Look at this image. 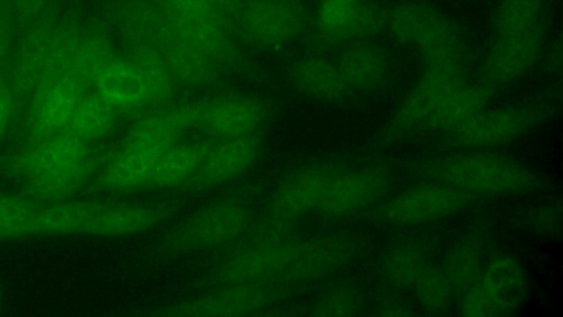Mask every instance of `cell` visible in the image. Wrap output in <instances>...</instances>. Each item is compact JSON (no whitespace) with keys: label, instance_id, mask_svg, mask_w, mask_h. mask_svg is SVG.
I'll return each mask as SVG.
<instances>
[{"label":"cell","instance_id":"8fae6325","mask_svg":"<svg viewBox=\"0 0 563 317\" xmlns=\"http://www.w3.org/2000/svg\"><path fill=\"white\" fill-rule=\"evenodd\" d=\"M548 22L493 36L481 69L483 86L494 92L533 68L547 42Z\"/></svg>","mask_w":563,"mask_h":317},{"label":"cell","instance_id":"5bb4252c","mask_svg":"<svg viewBox=\"0 0 563 317\" xmlns=\"http://www.w3.org/2000/svg\"><path fill=\"white\" fill-rule=\"evenodd\" d=\"M301 241L286 238L245 243L214 271V278L224 284H249L276 281L295 259Z\"/></svg>","mask_w":563,"mask_h":317},{"label":"cell","instance_id":"d4e9b609","mask_svg":"<svg viewBox=\"0 0 563 317\" xmlns=\"http://www.w3.org/2000/svg\"><path fill=\"white\" fill-rule=\"evenodd\" d=\"M334 172L330 167L313 166L287 177L274 194L271 214L295 222L301 216L317 210Z\"/></svg>","mask_w":563,"mask_h":317},{"label":"cell","instance_id":"f35d334b","mask_svg":"<svg viewBox=\"0 0 563 317\" xmlns=\"http://www.w3.org/2000/svg\"><path fill=\"white\" fill-rule=\"evenodd\" d=\"M361 307L357 293L351 287L340 286L325 293L313 306V315L352 316Z\"/></svg>","mask_w":563,"mask_h":317},{"label":"cell","instance_id":"d6a6232c","mask_svg":"<svg viewBox=\"0 0 563 317\" xmlns=\"http://www.w3.org/2000/svg\"><path fill=\"white\" fill-rule=\"evenodd\" d=\"M117 114L96 91L87 90L78 101L64 131L87 144L99 141L112 131Z\"/></svg>","mask_w":563,"mask_h":317},{"label":"cell","instance_id":"8992f818","mask_svg":"<svg viewBox=\"0 0 563 317\" xmlns=\"http://www.w3.org/2000/svg\"><path fill=\"white\" fill-rule=\"evenodd\" d=\"M528 293V277L520 261L509 253L488 260L474 283L464 292L460 314L497 317L512 314Z\"/></svg>","mask_w":563,"mask_h":317},{"label":"cell","instance_id":"cb8c5ba5","mask_svg":"<svg viewBox=\"0 0 563 317\" xmlns=\"http://www.w3.org/2000/svg\"><path fill=\"white\" fill-rule=\"evenodd\" d=\"M56 24L46 15L31 21L16 45L9 83L21 102L40 81Z\"/></svg>","mask_w":563,"mask_h":317},{"label":"cell","instance_id":"7bdbcfd3","mask_svg":"<svg viewBox=\"0 0 563 317\" xmlns=\"http://www.w3.org/2000/svg\"><path fill=\"white\" fill-rule=\"evenodd\" d=\"M0 306H1V297H0Z\"/></svg>","mask_w":563,"mask_h":317},{"label":"cell","instance_id":"30bf717a","mask_svg":"<svg viewBox=\"0 0 563 317\" xmlns=\"http://www.w3.org/2000/svg\"><path fill=\"white\" fill-rule=\"evenodd\" d=\"M234 14L240 36L268 51L292 42L301 33L306 19L300 0H247Z\"/></svg>","mask_w":563,"mask_h":317},{"label":"cell","instance_id":"7c38bea8","mask_svg":"<svg viewBox=\"0 0 563 317\" xmlns=\"http://www.w3.org/2000/svg\"><path fill=\"white\" fill-rule=\"evenodd\" d=\"M473 195L450 185L429 181L412 186L384 203L377 220L394 226H416L443 219L462 210Z\"/></svg>","mask_w":563,"mask_h":317},{"label":"cell","instance_id":"7a4b0ae2","mask_svg":"<svg viewBox=\"0 0 563 317\" xmlns=\"http://www.w3.org/2000/svg\"><path fill=\"white\" fill-rule=\"evenodd\" d=\"M430 181L471 195H521L550 188L548 179L526 163L484 150H461L426 167Z\"/></svg>","mask_w":563,"mask_h":317},{"label":"cell","instance_id":"44dd1931","mask_svg":"<svg viewBox=\"0 0 563 317\" xmlns=\"http://www.w3.org/2000/svg\"><path fill=\"white\" fill-rule=\"evenodd\" d=\"M155 47L177 84L200 88L210 86L219 78L221 66L166 18Z\"/></svg>","mask_w":563,"mask_h":317},{"label":"cell","instance_id":"4dcf8cb0","mask_svg":"<svg viewBox=\"0 0 563 317\" xmlns=\"http://www.w3.org/2000/svg\"><path fill=\"white\" fill-rule=\"evenodd\" d=\"M492 95L482 84H463L434 110L421 130L450 132L484 111Z\"/></svg>","mask_w":563,"mask_h":317},{"label":"cell","instance_id":"60d3db41","mask_svg":"<svg viewBox=\"0 0 563 317\" xmlns=\"http://www.w3.org/2000/svg\"><path fill=\"white\" fill-rule=\"evenodd\" d=\"M49 0H9L11 12L21 21L31 22L42 15Z\"/></svg>","mask_w":563,"mask_h":317},{"label":"cell","instance_id":"7402d4cb","mask_svg":"<svg viewBox=\"0 0 563 317\" xmlns=\"http://www.w3.org/2000/svg\"><path fill=\"white\" fill-rule=\"evenodd\" d=\"M91 89L117 113L137 118L151 111L147 87L140 70L126 55H117L97 76Z\"/></svg>","mask_w":563,"mask_h":317},{"label":"cell","instance_id":"ab89813d","mask_svg":"<svg viewBox=\"0 0 563 317\" xmlns=\"http://www.w3.org/2000/svg\"><path fill=\"white\" fill-rule=\"evenodd\" d=\"M20 99L9 81L0 79V141L18 112Z\"/></svg>","mask_w":563,"mask_h":317},{"label":"cell","instance_id":"1f68e13d","mask_svg":"<svg viewBox=\"0 0 563 317\" xmlns=\"http://www.w3.org/2000/svg\"><path fill=\"white\" fill-rule=\"evenodd\" d=\"M125 55L135 64L147 87L151 110L167 106L177 83L159 51L150 44H135L128 45Z\"/></svg>","mask_w":563,"mask_h":317},{"label":"cell","instance_id":"d590c367","mask_svg":"<svg viewBox=\"0 0 563 317\" xmlns=\"http://www.w3.org/2000/svg\"><path fill=\"white\" fill-rule=\"evenodd\" d=\"M483 250L476 241L457 243L445 255L441 266L453 294H464L484 267Z\"/></svg>","mask_w":563,"mask_h":317},{"label":"cell","instance_id":"52a82bcc","mask_svg":"<svg viewBox=\"0 0 563 317\" xmlns=\"http://www.w3.org/2000/svg\"><path fill=\"white\" fill-rule=\"evenodd\" d=\"M249 210L235 198L212 203L174 227L163 241L173 254L205 250L232 242L249 227Z\"/></svg>","mask_w":563,"mask_h":317},{"label":"cell","instance_id":"9a60e30c","mask_svg":"<svg viewBox=\"0 0 563 317\" xmlns=\"http://www.w3.org/2000/svg\"><path fill=\"white\" fill-rule=\"evenodd\" d=\"M385 13L367 0H320L314 26L328 44L352 43L385 29Z\"/></svg>","mask_w":563,"mask_h":317},{"label":"cell","instance_id":"f1b7e54d","mask_svg":"<svg viewBox=\"0 0 563 317\" xmlns=\"http://www.w3.org/2000/svg\"><path fill=\"white\" fill-rule=\"evenodd\" d=\"M113 23L126 45H155L165 17L155 0H115Z\"/></svg>","mask_w":563,"mask_h":317},{"label":"cell","instance_id":"9c48e42d","mask_svg":"<svg viewBox=\"0 0 563 317\" xmlns=\"http://www.w3.org/2000/svg\"><path fill=\"white\" fill-rule=\"evenodd\" d=\"M463 79V62L424 63L422 75L394 111L384 136L395 139L421 130Z\"/></svg>","mask_w":563,"mask_h":317},{"label":"cell","instance_id":"74e56055","mask_svg":"<svg viewBox=\"0 0 563 317\" xmlns=\"http://www.w3.org/2000/svg\"><path fill=\"white\" fill-rule=\"evenodd\" d=\"M411 288L420 305L432 314H440L450 306L453 292L441 266L428 262Z\"/></svg>","mask_w":563,"mask_h":317},{"label":"cell","instance_id":"4fadbf2b","mask_svg":"<svg viewBox=\"0 0 563 317\" xmlns=\"http://www.w3.org/2000/svg\"><path fill=\"white\" fill-rule=\"evenodd\" d=\"M88 90L70 74L47 78L29 96L24 118L27 140H38L65 130L78 101Z\"/></svg>","mask_w":563,"mask_h":317},{"label":"cell","instance_id":"ffe728a7","mask_svg":"<svg viewBox=\"0 0 563 317\" xmlns=\"http://www.w3.org/2000/svg\"><path fill=\"white\" fill-rule=\"evenodd\" d=\"M199 111L200 102L165 106L147 111L135 118L122 144L161 153L177 143L186 131L198 127Z\"/></svg>","mask_w":563,"mask_h":317},{"label":"cell","instance_id":"484cf974","mask_svg":"<svg viewBox=\"0 0 563 317\" xmlns=\"http://www.w3.org/2000/svg\"><path fill=\"white\" fill-rule=\"evenodd\" d=\"M336 65L352 91H377L390 75L386 52L364 40L350 43L340 54Z\"/></svg>","mask_w":563,"mask_h":317},{"label":"cell","instance_id":"603a6c76","mask_svg":"<svg viewBox=\"0 0 563 317\" xmlns=\"http://www.w3.org/2000/svg\"><path fill=\"white\" fill-rule=\"evenodd\" d=\"M261 142L257 136L249 135L228 139L212 145L200 167L185 185L188 190H206L224 184L244 171L257 158Z\"/></svg>","mask_w":563,"mask_h":317},{"label":"cell","instance_id":"836d02e7","mask_svg":"<svg viewBox=\"0 0 563 317\" xmlns=\"http://www.w3.org/2000/svg\"><path fill=\"white\" fill-rule=\"evenodd\" d=\"M117 56L111 39L102 31L80 33L69 65V74L88 88L100 72Z\"/></svg>","mask_w":563,"mask_h":317},{"label":"cell","instance_id":"277c9868","mask_svg":"<svg viewBox=\"0 0 563 317\" xmlns=\"http://www.w3.org/2000/svg\"><path fill=\"white\" fill-rule=\"evenodd\" d=\"M385 29L397 42L417 48L424 63L464 59L457 26L437 9L421 2H399L386 10Z\"/></svg>","mask_w":563,"mask_h":317},{"label":"cell","instance_id":"4316f807","mask_svg":"<svg viewBox=\"0 0 563 317\" xmlns=\"http://www.w3.org/2000/svg\"><path fill=\"white\" fill-rule=\"evenodd\" d=\"M158 154L148 149L122 144L103 163L97 181L98 186L117 193L147 187Z\"/></svg>","mask_w":563,"mask_h":317},{"label":"cell","instance_id":"b9f144b4","mask_svg":"<svg viewBox=\"0 0 563 317\" xmlns=\"http://www.w3.org/2000/svg\"><path fill=\"white\" fill-rule=\"evenodd\" d=\"M12 23L9 12L0 6V69L4 65L11 48Z\"/></svg>","mask_w":563,"mask_h":317},{"label":"cell","instance_id":"d6986e66","mask_svg":"<svg viewBox=\"0 0 563 317\" xmlns=\"http://www.w3.org/2000/svg\"><path fill=\"white\" fill-rule=\"evenodd\" d=\"M266 106L242 95L216 97L200 102L198 128L228 140L253 135L264 122Z\"/></svg>","mask_w":563,"mask_h":317},{"label":"cell","instance_id":"8d00e7d4","mask_svg":"<svg viewBox=\"0 0 563 317\" xmlns=\"http://www.w3.org/2000/svg\"><path fill=\"white\" fill-rule=\"evenodd\" d=\"M427 263L421 248L413 243H401L391 248L384 255L380 271L389 285L399 288H411Z\"/></svg>","mask_w":563,"mask_h":317},{"label":"cell","instance_id":"ac0fdd59","mask_svg":"<svg viewBox=\"0 0 563 317\" xmlns=\"http://www.w3.org/2000/svg\"><path fill=\"white\" fill-rule=\"evenodd\" d=\"M275 293L265 283L228 285L218 291L188 302L179 303L159 311L158 316H243L265 309L274 300Z\"/></svg>","mask_w":563,"mask_h":317},{"label":"cell","instance_id":"83f0119b","mask_svg":"<svg viewBox=\"0 0 563 317\" xmlns=\"http://www.w3.org/2000/svg\"><path fill=\"white\" fill-rule=\"evenodd\" d=\"M290 74L301 92L318 100L335 102L352 92L338 65L319 55L300 57Z\"/></svg>","mask_w":563,"mask_h":317},{"label":"cell","instance_id":"6da1fadb","mask_svg":"<svg viewBox=\"0 0 563 317\" xmlns=\"http://www.w3.org/2000/svg\"><path fill=\"white\" fill-rule=\"evenodd\" d=\"M144 214L136 204L40 201L0 194V241L41 236L124 237L139 233Z\"/></svg>","mask_w":563,"mask_h":317},{"label":"cell","instance_id":"3957f363","mask_svg":"<svg viewBox=\"0 0 563 317\" xmlns=\"http://www.w3.org/2000/svg\"><path fill=\"white\" fill-rule=\"evenodd\" d=\"M88 144L63 131L27 143L4 157L0 171L19 181L23 194L37 198L79 177L92 155Z\"/></svg>","mask_w":563,"mask_h":317},{"label":"cell","instance_id":"5b68a950","mask_svg":"<svg viewBox=\"0 0 563 317\" xmlns=\"http://www.w3.org/2000/svg\"><path fill=\"white\" fill-rule=\"evenodd\" d=\"M155 1L168 22L221 68L239 64L231 23L234 12L221 0Z\"/></svg>","mask_w":563,"mask_h":317},{"label":"cell","instance_id":"ba28073f","mask_svg":"<svg viewBox=\"0 0 563 317\" xmlns=\"http://www.w3.org/2000/svg\"><path fill=\"white\" fill-rule=\"evenodd\" d=\"M554 113L547 105L485 109L449 132L446 143L459 150H484L507 143L544 123Z\"/></svg>","mask_w":563,"mask_h":317},{"label":"cell","instance_id":"2e32d148","mask_svg":"<svg viewBox=\"0 0 563 317\" xmlns=\"http://www.w3.org/2000/svg\"><path fill=\"white\" fill-rule=\"evenodd\" d=\"M390 185V176L383 168L335 170L317 210L329 217L362 211L380 200Z\"/></svg>","mask_w":563,"mask_h":317},{"label":"cell","instance_id":"e575fe53","mask_svg":"<svg viewBox=\"0 0 563 317\" xmlns=\"http://www.w3.org/2000/svg\"><path fill=\"white\" fill-rule=\"evenodd\" d=\"M550 0H497L490 15L492 36L548 22Z\"/></svg>","mask_w":563,"mask_h":317},{"label":"cell","instance_id":"f546056e","mask_svg":"<svg viewBox=\"0 0 563 317\" xmlns=\"http://www.w3.org/2000/svg\"><path fill=\"white\" fill-rule=\"evenodd\" d=\"M212 143L196 141L175 143L162 151L153 168L150 188H172L186 185L200 167Z\"/></svg>","mask_w":563,"mask_h":317},{"label":"cell","instance_id":"e0dca14e","mask_svg":"<svg viewBox=\"0 0 563 317\" xmlns=\"http://www.w3.org/2000/svg\"><path fill=\"white\" fill-rule=\"evenodd\" d=\"M357 245L344 236H325L301 241L300 248L276 282L301 284L325 278L350 264Z\"/></svg>","mask_w":563,"mask_h":317}]
</instances>
